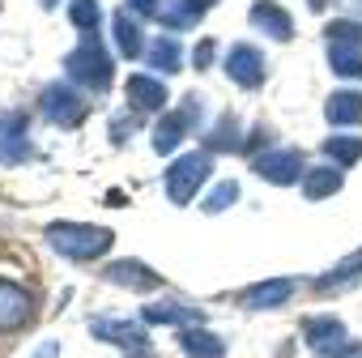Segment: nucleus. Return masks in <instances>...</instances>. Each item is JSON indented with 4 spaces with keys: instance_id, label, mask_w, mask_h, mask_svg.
Wrapping results in <instances>:
<instances>
[{
    "instance_id": "nucleus-17",
    "label": "nucleus",
    "mask_w": 362,
    "mask_h": 358,
    "mask_svg": "<svg viewBox=\"0 0 362 358\" xmlns=\"http://www.w3.org/2000/svg\"><path fill=\"white\" fill-rule=\"evenodd\" d=\"M107 282L128 286V290H158V286H162V277H158L153 269H145L141 260H119V265H111V269H107Z\"/></svg>"
},
{
    "instance_id": "nucleus-27",
    "label": "nucleus",
    "mask_w": 362,
    "mask_h": 358,
    "mask_svg": "<svg viewBox=\"0 0 362 358\" xmlns=\"http://www.w3.org/2000/svg\"><path fill=\"white\" fill-rule=\"evenodd\" d=\"M235 201H239V184H230V179H226V184H218V188H214V197L205 201V209H209V214H218V209H226V205H235Z\"/></svg>"
},
{
    "instance_id": "nucleus-8",
    "label": "nucleus",
    "mask_w": 362,
    "mask_h": 358,
    "mask_svg": "<svg viewBox=\"0 0 362 358\" xmlns=\"http://www.w3.org/2000/svg\"><path fill=\"white\" fill-rule=\"evenodd\" d=\"M30 120L22 111H5L0 115V162L5 166H18L30 158Z\"/></svg>"
},
{
    "instance_id": "nucleus-20",
    "label": "nucleus",
    "mask_w": 362,
    "mask_h": 358,
    "mask_svg": "<svg viewBox=\"0 0 362 358\" xmlns=\"http://www.w3.org/2000/svg\"><path fill=\"white\" fill-rule=\"evenodd\" d=\"M179 341H184V354H188V358H222V354H226V341L214 337L209 328H188Z\"/></svg>"
},
{
    "instance_id": "nucleus-31",
    "label": "nucleus",
    "mask_w": 362,
    "mask_h": 358,
    "mask_svg": "<svg viewBox=\"0 0 362 358\" xmlns=\"http://www.w3.org/2000/svg\"><path fill=\"white\" fill-rule=\"evenodd\" d=\"M307 9H311V13H324V9H328V0H307Z\"/></svg>"
},
{
    "instance_id": "nucleus-18",
    "label": "nucleus",
    "mask_w": 362,
    "mask_h": 358,
    "mask_svg": "<svg viewBox=\"0 0 362 358\" xmlns=\"http://www.w3.org/2000/svg\"><path fill=\"white\" fill-rule=\"evenodd\" d=\"M111 26H115V47H119V56H128V60H136V56L145 52V43H141V26H136V18H132L128 9H119V13L111 18Z\"/></svg>"
},
{
    "instance_id": "nucleus-5",
    "label": "nucleus",
    "mask_w": 362,
    "mask_h": 358,
    "mask_svg": "<svg viewBox=\"0 0 362 358\" xmlns=\"http://www.w3.org/2000/svg\"><path fill=\"white\" fill-rule=\"evenodd\" d=\"M39 107H43V115H47L52 124H60V128H77V124L86 120V111H90V103H86L77 90H69V86H47Z\"/></svg>"
},
{
    "instance_id": "nucleus-16",
    "label": "nucleus",
    "mask_w": 362,
    "mask_h": 358,
    "mask_svg": "<svg viewBox=\"0 0 362 358\" xmlns=\"http://www.w3.org/2000/svg\"><path fill=\"white\" fill-rule=\"evenodd\" d=\"M324 115H328L332 128H354V124H362V94H358V90H337V94H328Z\"/></svg>"
},
{
    "instance_id": "nucleus-4",
    "label": "nucleus",
    "mask_w": 362,
    "mask_h": 358,
    "mask_svg": "<svg viewBox=\"0 0 362 358\" xmlns=\"http://www.w3.org/2000/svg\"><path fill=\"white\" fill-rule=\"evenodd\" d=\"M252 171H256L260 179H269V184H277V188L298 184V179L307 175V166H303V154H298V149H269V154H260V158L252 162Z\"/></svg>"
},
{
    "instance_id": "nucleus-29",
    "label": "nucleus",
    "mask_w": 362,
    "mask_h": 358,
    "mask_svg": "<svg viewBox=\"0 0 362 358\" xmlns=\"http://www.w3.org/2000/svg\"><path fill=\"white\" fill-rule=\"evenodd\" d=\"M214 47H218L214 39H201V47L192 52V60H197V69H209V64H214Z\"/></svg>"
},
{
    "instance_id": "nucleus-13",
    "label": "nucleus",
    "mask_w": 362,
    "mask_h": 358,
    "mask_svg": "<svg viewBox=\"0 0 362 358\" xmlns=\"http://www.w3.org/2000/svg\"><path fill=\"white\" fill-rule=\"evenodd\" d=\"M209 9V0H162L158 9V22L170 26V30H192Z\"/></svg>"
},
{
    "instance_id": "nucleus-1",
    "label": "nucleus",
    "mask_w": 362,
    "mask_h": 358,
    "mask_svg": "<svg viewBox=\"0 0 362 358\" xmlns=\"http://www.w3.org/2000/svg\"><path fill=\"white\" fill-rule=\"evenodd\" d=\"M64 73L81 86V90H90V94H103V90H111V77H115V60H111V52L98 43V35H86L69 56H64Z\"/></svg>"
},
{
    "instance_id": "nucleus-23",
    "label": "nucleus",
    "mask_w": 362,
    "mask_h": 358,
    "mask_svg": "<svg viewBox=\"0 0 362 358\" xmlns=\"http://www.w3.org/2000/svg\"><path fill=\"white\" fill-rule=\"evenodd\" d=\"M328 64L341 77H362V47H345V43H328Z\"/></svg>"
},
{
    "instance_id": "nucleus-24",
    "label": "nucleus",
    "mask_w": 362,
    "mask_h": 358,
    "mask_svg": "<svg viewBox=\"0 0 362 358\" xmlns=\"http://www.w3.org/2000/svg\"><path fill=\"white\" fill-rule=\"evenodd\" d=\"M69 22L81 35H94L98 22H103V5H98V0H69Z\"/></svg>"
},
{
    "instance_id": "nucleus-22",
    "label": "nucleus",
    "mask_w": 362,
    "mask_h": 358,
    "mask_svg": "<svg viewBox=\"0 0 362 358\" xmlns=\"http://www.w3.org/2000/svg\"><path fill=\"white\" fill-rule=\"evenodd\" d=\"M145 320L149 324H197L201 311L197 307H179V303H149L145 307Z\"/></svg>"
},
{
    "instance_id": "nucleus-30",
    "label": "nucleus",
    "mask_w": 362,
    "mask_h": 358,
    "mask_svg": "<svg viewBox=\"0 0 362 358\" xmlns=\"http://www.w3.org/2000/svg\"><path fill=\"white\" fill-rule=\"evenodd\" d=\"M328 358H362V341H345L341 350H332Z\"/></svg>"
},
{
    "instance_id": "nucleus-28",
    "label": "nucleus",
    "mask_w": 362,
    "mask_h": 358,
    "mask_svg": "<svg viewBox=\"0 0 362 358\" xmlns=\"http://www.w3.org/2000/svg\"><path fill=\"white\" fill-rule=\"evenodd\" d=\"M124 9H128V13H141V18H158L162 0H124Z\"/></svg>"
},
{
    "instance_id": "nucleus-21",
    "label": "nucleus",
    "mask_w": 362,
    "mask_h": 358,
    "mask_svg": "<svg viewBox=\"0 0 362 358\" xmlns=\"http://www.w3.org/2000/svg\"><path fill=\"white\" fill-rule=\"evenodd\" d=\"M145 56H149V69H158V73H175V69H184V52H179V43L166 35V39H153L149 47H145Z\"/></svg>"
},
{
    "instance_id": "nucleus-10",
    "label": "nucleus",
    "mask_w": 362,
    "mask_h": 358,
    "mask_svg": "<svg viewBox=\"0 0 362 358\" xmlns=\"http://www.w3.org/2000/svg\"><path fill=\"white\" fill-rule=\"evenodd\" d=\"M192 115H201V103H197V98H188L179 111L162 115V120H158V128H153V149H158V154H170L179 141H184V132H188V120H192Z\"/></svg>"
},
{
    "instance_id": "nucleus-32",
    "label": "nucleus",
    "mask_w": 362,
    "mask_h": 358,
    "mask_svg": "<svg viewBox=\"0 0 362 358\" xmlns=\"http://www.w3.org/2000/svg\"><path fill=\"white\" fill-rule=\"evenodd\" d=\"M358 5H362V0H358Z\"/></svg>"
},
{
    "instance_id": "nucleus-3",
    "label": "nucleus",
    "mask_w": 362,
    "mask_h": 358,
    "mask_svg": "<svg viewBox=\"0 0 362 358\" xmlns=\"http://www.w3.org/2000/svg\"><path fill=\"white\" fill-rule=\"evenodd\" d=\"M209 175H214V158L209 154H184V158H175L166 166V197L175 205L197 201V192H201V184H205Z\"/></svg>"
},
{
    "instance_id": "nucleus-9",
    "label": "nucleus",
    "mask_w": 362,
    "mask_h": 358,
    "mask_svg": "<svg viewBox=\"0 0 362 358\" xmlns=\"http://www.w3.org/2000/svg\"><path fill=\"white\" fill-rule=\"evenodd\" d=\"M35 303H30V290H22L18 282H5L0 277V333H18L26 320H30Z\"/></svg>"
},
{
    "instance_id": "nucleus-26",
    "label": "nucleus",
    "mask_w": 362,
    "mask_h": 358,
    "mask_svg": "<svg viewBox=\"0 0 362 358\" xmlns=\"http://www.w3.org/2000/svg\"><path fill=\"white\" fill-rule=\"evenodd\" d=\"M324 39L328 43H345V47H362V22H349V18L328 22L324 26Z\"/></svg>"
},
{
    "instance_id": "nucleus-25",
    "label": "nucleus",
    "mask_w": 362,
    "mask_h": 358,
    "mask_svg": "<svg viewBox=\"0 0 362 358\" xmlns=\"http://www.w3.org/2000/svg\"><path fill=\"white\" fill-rule=\"evenodd\" d=\"M324 154H328L332 162H341V166H354V162L362 158V137H341V132H332V137L324 141Z\"/></svg>"
},
{
    "instance_id": "nucleus-11",
    "label": "nucleus",
    "mask_w": 362,
    "mask_h": 358,
    "mask_svg": "<svg viewBox=\"0 0 362 358\" xmlns=\"http://www.w3.org/2000/svg\"><path fill=\"white\" fill-rule=\"evenodd\" d=\"M303 341L315 350V354H332V350H341L345 345V324L341 320H332V316H307L303 320Z\"/></svg>"
},
{
    "instance_id": "nucleus-15",
    "label": "nucleus",
    "mask_w": 362,
    "mask_h": 358,
    "mask_svg": "<svg viewBox=\"0 0 362 358\" xmlns=\"http://www.w3.org/2000/svg\"><path fill=\"white\" fill-rule=\"evenodd\" d=\"M128 103L136 111H162L166 107V86L149 73H132L128 77Z\"/></svg>"
},
{
    "instance_id": "nucleus-19",
    "label": "nucleus",
    "mask_w": 362,
    "mask_h": 358,
    "mask_svg": "<svg viewBox=\"0 0 362 358\" xmlns=\"http://www.w3.org/2000/svg\"><path fill=\"white\" fill-rule=\"evenodd\" d=\"M332 192H341V171H332V166H311V171L303 175V197H307V201H324V197H332Z\"/></svg>"
},
{
    "instance_id": "nucleus-12",
    "label": "nucleus",
    "mask_w": 362,
    "mask_h": 358,
    "mask_svg": "<svg viewBox=\"0 0 362 358\" xmlns=\"http://www.w3.org/2000/svg\"><path fill=\"white\" fill-rule=\"evenodd\" d=\"M252 26L264 30V35L277 39V43H290V39H294V22H290V13H286L281 5H273V0H256V5H252Z\"/></svg>"
},
{
    "instance_id": "nucleus-14",
    "label": "nucleus",
    "mask_w": 362,
    "mask_h": 358,
    "mask_svg": "<svg viewBox=\"0 0 362 358\" xmlns=\"http://www.w3.org/2000/svg\"><path fill=\"white\" fill-rule=\"evenodd\" d=\"M290 294H298V282H294V277H277V282H260V286L243 290L239 299H243V307L260 311V307H281Z\"/></svg>"
},
{
    "instance_id": "nucleus-6",
    "label": "nucleus",
    "mask_w": 362,
    "mask_h": 358,
    "mask_svg": "<svg viewBox=\"0 0 362 358\" xmlns=\"http://www.w3.org/2000/svg\"><path fill=\"white\" fill-rule=\"evenodd\" d=\"M90 333H94L98 341H115V345H124L132 358H149V354H153V350H149V341H145V328H141V324H132V320L98 316V320H90Z\"/></svg>"
},
{
    "instance_id": "nucleus-7",
    "label": "nucleus",
    "mask_w": 362,
    "mask_h": 358,
    "mask_svg": "<svg viewBox=\"0 0 362 358\" xmlns=\"http://www.w3.org/2000/svg\"><path fill=\"white\" fill-rule=\"evenodd\" d=\"M226 77H230L235 86H243V90L264 86V77H269L264 52H256L252 43H235V47H230V56H226Z\"/></svg>"
},
{
    "instance_id": "nucleus-2",
    "label": "nucleus",
    "mask_w": 362,
    "mask_h": 358,
    "mask_svg": "<svg viewBox=\"0 0 362 358\" xmlns=\"http://www.w3.org/2000/svg\"><path fill=\"white\" fill-rule=\"evenodd\" d=\"M47 243L60 252V256H69V260H94V256H103V252H111V243H115V235L107 231V226H81V222H56V226H47Z\"/></svg>"
}]
</instances>
